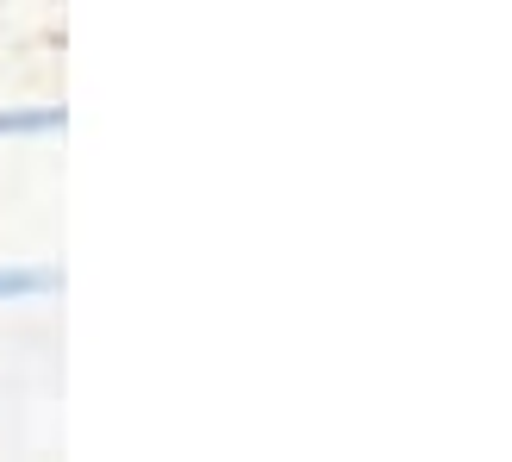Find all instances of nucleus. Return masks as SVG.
<instances>
[{
    "label": "nucleus",
    "mask_w": 512,
    "mask_h": 462,
    "mask_svg": "<svg viewBox=\"0 0 512 462\" xmlns=\"http://www.w3.org/2000/svg\"><path fill=\"white\" fill-rule=\"evenodd\" d=\"M63 113L50 107V113H0V138H19V132H57Z\"/></svg>",
    "instance_id": "2"
},
{
    "label": "nucleus",
    "mask_w": 512,
    "mask_h": 462,
    "mask_svg": "<svg viewBox=\"0 0 512 462\" xmlns=\"http://www.w3.org/2000/svg\"><path fill=\"white\" fill-rule=\"evenodd\" d=\"M57 275L50 269H0V300H25V294H50Z\"/></svg>",
    "instance_id": "1"
}]
</instances>
